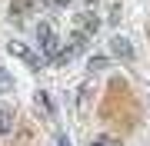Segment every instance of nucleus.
<instances>
[{
    "label": "nucleus",
    "mask_w": 150,
    "mask_h": 146,
    "mask_svg": "<svg viewBox=\"0 0 150 146\" xmlns=\"http://www.w3.org/2000/svg\"><path fill=\"white\" fill-rule=\"evenodd\" d=\"M7 53L17 57V60H23V63L33 66V70H40V66H47V63H50V57H37L27 43H20V40H10V43H7Z\"/></svg>",
    "instance_id": "1"
},
{
    "label": "nucleus",
    "mask_w": 150,
    "mask_h": 146,
    "mask_svg": "<svg viewBox=\"0 0 150 146\" xmlns=\"http://www.w3.org/2000/svg\"><path fill=\"white\" fill-rule=\"evenodd\" d=\"M37 43L47 50L50 60H57V53H60V50H57L60 40H57V33H54V27H50V23H40V27H37Z\"/></svg>",
    "instance_id": "2"
},
{
    "label": "nucleus",
    "mask_w": 150,
    "mask_h": 146,
    "mask_svg": "<svg viewBox=\"0 0 150 146\" xmlns=\"http://www.w3.org/2000/svg\"><path fill=\"white\" fill-rule=\"evenodd\" d=\"M110 53L117 60H123V63H130L134 60V47H130L127 37H110Z\"/></svg>",
    "instance_id": "3"
},
{
    "label": "nucleus",
    "mask_w": 150,
    "mask_h": 146,
    "mask_svg": "<svg viewBox=\"0 0 150 146\" xmlns=\"http://www.w3.org/2000/svg\"><path fill=\"white\" fill-rule=\"evenodd\" d=\"M97 27H100V20H97L93 13H80V30H83V33H90V37H93Z\"/></svg>",
    "instance_id": "4"
},
{
    "label": "nucleus",
    "mask_w": 150,
    "mask_h": 146,
    "mask_svg": "<svg viewBox=\"0 0 150 146\" xmlns=\"http://www.w3.org/2000/svg\"><path fill=\"white\" fill-rule=\"evenodd\" d=\"M10 90H13V76L0 66V96H4V93H10Z\"/></svg>",
    "instance_id": "5"
},
{
    "label": "nucleus",
    "mask_w": 150,
    "mask_h": 146,
    "mask_svg": "<svg viewBox=\"0 0 150 146\" xmlns=\"http://www.w3.org/2000/svg\"><path fill=\"white\" fill-rule=\"evenodd\" d=\"M10 126H13V113L0 110V133H10Z\"/></svg>",
    "instance_id": "6"
},
{
    "label": "nucleus",
    "mask_w": 150,
    "mask_h": 146,
    "mask_svg": "<svg viewBox=\"0 0 150 146\" xmlns=\"http://www.w3.org/2000/svg\"><path fill=\"white\" fill-rule=\"evenodd\" d=\"M90 146H120V143L113 140V136H93V140H90Z\"/></svg>",
    "instance_id": "7"
},
{
    "label": "nucleus",
    "mask_w": 150,
    "mask_h": 146,
    "mask_svg": "<svg viewBox=\"0 0 150 146\" xmlns=\"http://www.w3.org/2000/svg\"><path fill=\"white\" fill-rule=\"evenodd\" d=\"M87 66H90V70H103V66H107V57H90Z\"/></svg>",
    "instance_id": "8"
},
{
    "label": "nucleus",
    "mask_w": 150,
    "mask_h": 146,
    "mask_svg": "<svg viewBox=\"0 0 150 146\" xmlns=\"http://www.w3.org/2000/svg\"><path fill=\"white\" fill-rule=\"evenodd\" d=\"M37 103L47 110V113H54V106H50V96H47V93H37Z\"/></svg>",
    "instance_id": "9"
},
{
    "label": "nucleus",
    "mask_w": 150,
    "mask_h": 146,
    "mask_svg": "<svg viewBox=\"0 0 150 146\" xmlns=\"http://www.w3.org/2000/svg\"><path fill=\"white\" fill-rule=\"evenodd\" d=\"M57 146H74V143H70L67 136H60V140H57Z\"/></svg>",
    "instance_id": "10"
},
{
    "label": "nucleus",
    "mask_w": 150,
    "mask_h": 146,
    "mask_svg": "<svg viewBox=\"0 0 150 146\" xmlns=\"http://www.w3.org/2000/svg\"><path fill=\"white\" fill-rule=\"evenodd\" d=\"M50 3H54V7H64V3H70V0H50Z\"/></svg>",
    "instance_id": "11"
}]
</instances>
